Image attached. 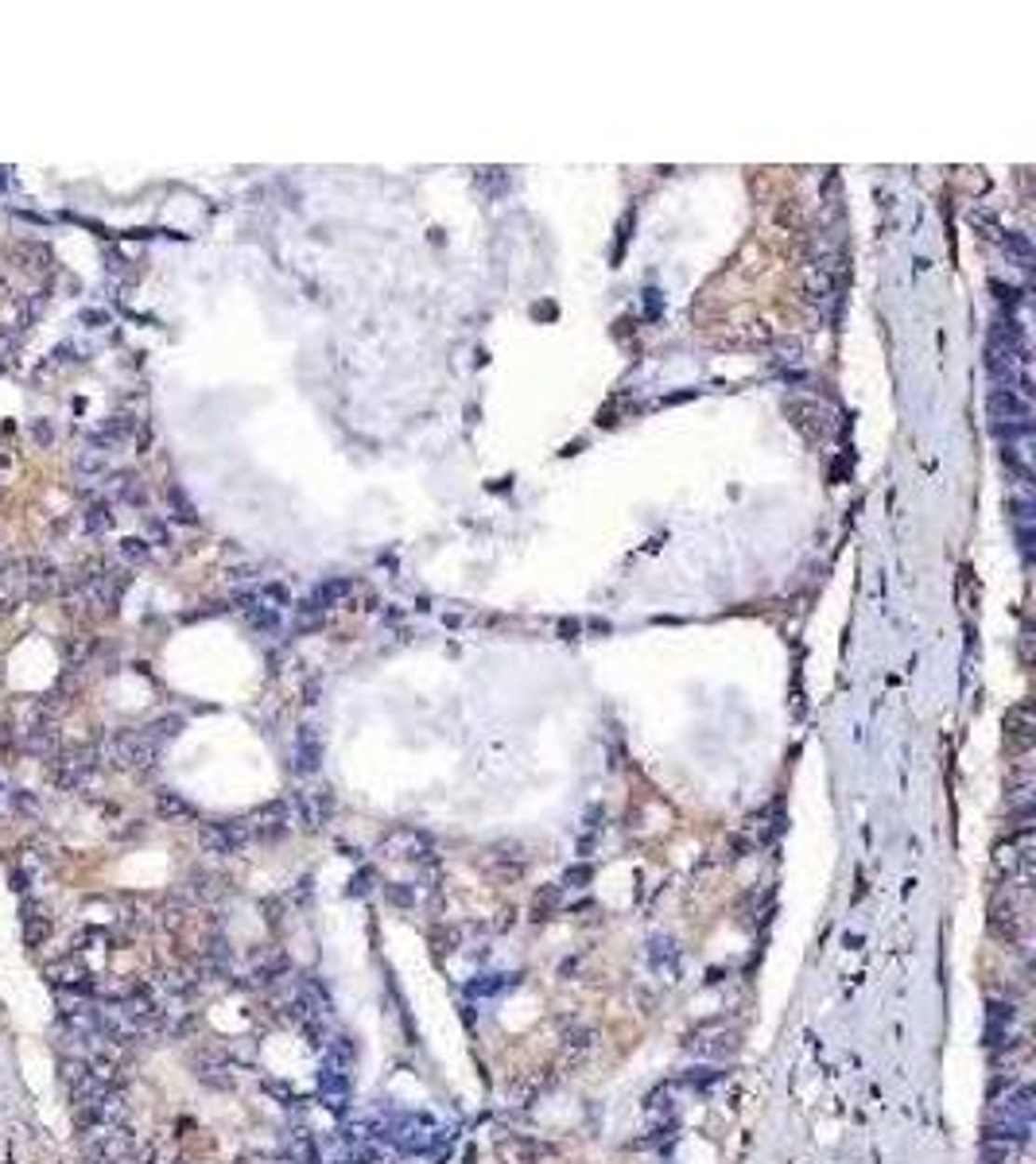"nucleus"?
<instances>
[{"mask_svg": "<svg viewBox=\"0 0 1036 1164\" xmlns=\"http://www.w3.org/2000/svg\"><path fill=\"white\" fill-rule=\"evenodd\" d=\"M55 575H59V567L55 563H47V559H28V563H20V575H12L23 590H32V594H43V590H51L55 586Z\"/></svg>", "mask_w": 1036, "mask_h": 1164, "instance_id": "0eeeda50", "label": "nucleus"}, {"mask_svg": "<svg viewBox=\"0 0 1036 1164\" xmlns=\"http://www.w3.org/2000/svg\"><path fill=\"white\" fill-rule=\"evenodd\" d=\"M990 292L998 295V303L1005 307V315H1014V307H1021V299H1025V292L1021 288H1014V283H1002V280H994L990 283Z\"/></svg>", "mask_w": 1036, "mask_h": 1164, "instance_id": "f3484780", "label": "nucleus"}, {"mask_svg": "<svg viewBox=\"0 0 1036 1164\" xmlns=\"http://www.w3.org/2000/svg\"><path fill=\"white\" fill-rule=\"evenodd\" d=\"M1002 249L1017 260V265H1029L1032 260V241L1025 233H1017V229H1009V233H1002Z\"/></svg>", "mask_w": 1036, "mask_h": 1164, "instance_id": "4468645a", "label": "nucleus"}, {"mask_svg": "<svg viewBox=\"0 0 1036 1164\" xmlns=\"http://www.w3.org/2000/svg\"><path fill=\"white\" fill-rule=\"evenodd\" d=\"M385 900H392V905H400V909H408V905H416V897H412V889H400V885H385Z\"/></svg>", "mask_w": 1036, "mask_h": 1164, "instance_id": "5701e85b", "label": "nucleus"}, {"mask_svg": "<svg viewBox=\"0 0 1036 1164\" xmlns=\"http://www.w3.org/2000/svg\"><path fill=\"white\" fill-rule=\"evenodd\" d=\"M326 1063L331 1067H353L358 1063V1044H353L349 1036H334V1040H326Z\"/></svg>", "mask_w": 1036, "mask_h": 1164, "instance_id": "ddd939ff", "label": "nucleus"}, {"mask_svg": "<svg viewBox=\"0 0 1036 1164\" xmlns=\"http://www.w3.org/2000/svg\"><path fill=\"white\" fill-rule=\"evenodd\" d=\"M292 1157L299 1160V1164H315L319 1160V1149H315V1142L307 1133H295V1145H292Z\"/></svg>", "mask_w": 1036, "mask_h": 1164, "instance_id": "aec40b11", "label": "nucleus"}, {"mask_svg": "<svg viewBox=\"0 0 1036 1164\" xmlns=\"http://www.w3.org/2000/svg\"><path fill=\"white\" fill-rule=\"evenodd\" d=\"M249 839L245 823H202V846L210 854H238Z\"/></svg>", "mask_w": 1036, "mask_h": 1164, "instance_id": "7ed1b4c3", "label": "nucleus"}, {"mask_svg": "<svg viewBox=\"0 0 1036 1164\" xmlns=\"http://www.w3.org/2000/svg\"><path fill=\"white\" fill-rule=\"evenodd\" d=\"M86 525H89L93 532H105V528H109V509H105V505H89Z\"/></svg>", "mask_w": 1036, "mask_h": 1164, "instance_id": "4be33fe9", "label": "nucleus"}, {"mask_svg": "<svg viewBox=\"0 0 1036 1164\" xmlns=\"http://www.w3.org/2000/svg\"><path fill=\"white\" fill-rule=\"evenodd\" d=\"M156 807H159V815H168V819L191 815V807H186V800H179L175 792H159V796H156Z\"/></svg>", "mask_w": 1036, "mask_h": 1164, "instance_id": "a211bd4d", "label": "nucleus"}, {"mask_svg": "<svg viewBox=\"0 0 1036 1164\" xmlns=\"http://www.w3.org/2000/svg\"><path fill=\"white\" fill-rule=\"evenodd\" d=\"M986 408H990V419H994V423H1032L1029 400H1021L1014 389H990V400H986Z\"/></svg>", "mask_w": 1036, "mask_h": 1164, "instance_id": "20e7f679", "label": "nucleus"}, {"mask_svg": "<svg viewBox=\"0 0 1036 1164\" xmlns=\"http://www.w3.org/2000/svg\"><path fill=\"white\" fill-rule=\"evenodd\" d=\"M47 974H51V982H59V986H66V990H86V966H82L78 959L51 963V966H47Z\"/></svg>", "mask_w": 1036, "mask_h": 1164, "instance_id": "9b49d317", "label": "nucleus"}, {"mask_svg": "<svg viewBox=\"0 0 1036 1164\" xmlns=\"http://www.w3.org/2000/svg\"><path fill=\"white\" fill-rule=\"evenodd\" d=\"M1029 1130L1025 1122H1009V1118H990L986 1126V1145H1025L1029 1142Z\"/></svg>", "mask_w": 1036, "mask_h": 1164, "instance_id": "6e6552de", "label": "nucleus"}, {"mask_svg": "<svg viewBox=\"0 0 1036 1164\" xmlns=\"http://www.w3.org/2000/svg\"><path fill=\"white\" fill-rule=\"evenodd\" d=\"M967 218H971V226H982V229H986L982 237H998V226H994V218H990L986 210H971Z\"/></svg>", "mask_w": 1036, "mask_h": 1164, "instance_id": "b1692460", "label": "nucleus"}, {"mask_svg": "<svg viewBox=\"0 0 1036 1164\" xmlns=\"http://www.w3.org/2000/svg\"><path fill=\"white\" fill-rule=\"evenodd\" d=\"M1032 1114H1036V1090L1029 1083H1021L1017 1090H1009L1002 1102H994V1118H1009V1122L1032 1126Z\"/></svg>", "mask_w": 1036, "mask_h": 1164, "instance_id": "423d86ee", "label": "nucleus"}, {"mask_svg": "<svg viewBox=\"0 0 1036 1164\" xmlns=\"http://www.w3.org/2000/svg\"><path fill=\"white\" fill-rule=\"evenodd\" d=\"M722 1075H726V1072H718V1067H691V1072L679 1075V1083H688V1087H695V1090H706V1087H715Z\"/></svg>", "mask_w": 1036, "mask_h": 1164, "instance_id": "2eb2a0df", "label": "nucleus"}, {"mask_svg": "<svg viewBox=\"0 0 1036 1164\" xmlns=\"http://www.w3.org/2000/svg\"><path fill=\"white\" fill-rule=\"evenodd\" d=\"M121 552H125L129 559H148V543L132 536V540H125V543H121Z\"/></svg>", "mask_w": 1036, "mask_h": 1164, "instance_id": "bb28decb", "label": "nucleus"}, {"mask_svg": "<svg viewBox=\"0 0 1036 1164\" xmlns=\"http://www.w3.org/2000/svg\"><path fill=\"white\" fill-rule=\"evenodd\" d=\"M349 590H353L349 579H331V582H322L307 602H303V609H331V606L342 598V594H349Z\"/></svg>", "mask_w": 1036, "mask_h": 1164, "instance_id": "f8f14e48", "label": "nucleus"}, {"mask_svg": "<svg viewBox=\"0 0 1036 1164\" xmlns=\"http://www.w3.org/2000/svg\"><path fill=\"white\" fill-rule=\"evenodd\" d=\"M1005 733L1017 742V749H1029L1032 742V703H1017L1005 715Z\"/></svg>", "mask_w": 1036, "mask_h": 1164, "instance_id": "1a4fd4ad", "label": "nucleus"}, {"mask_svg": "<svg viewBox=\"0 0 1036 1164\" xmlns=\"http://www.w3.org/2000/svg\"><path fill=\"white\" fill-rule=\"evenodd\" d=\"M516 982H521V974H482V979H474L466 986V997H498V993L512 990Z\"/></svg>", "mask_w": 1036, "mask_h": 1164, "instance_id": "9d476101", "label": "nucleus"}, {"mask_svg": "<svg viewBox=\"0 0 1036 1164\" xmlns=\"http://www.w3.org/2000/svg\"><path fill=\"white\" fill-rule=\"evenodd\" d=\"M369 882H373V870H361V873L349 882V897H365V893H369Z\"/></svg>", "mask_w": 1036, "mask_h": 1164, "instance_id": "cd10ccee", "label": "nucleus"}, {"mask_svg": "<svg viewBox=\"0 0 1036 1164\" xmlns=\"http://www.w3.org/2000/svg\"><path fill=\"white\" fill-rule=\"evenodd\" d=\"M183 730V719L179 715H168V719H156L152 726H144V733L152 742H168V738H175V733Z\"/></svg>", "mask_w": 1036, "mask_h": 1164, "instance_id": "dca6fc26", "label": "nucleus"}, {"mask_svg": "<svg viewBox=\"0 0 1036 1164\" xmlns=\"http://www.w3.org/2000/svg\"><path fill=\"white\" fill-rule=\"evenodd\" d=\"M109 757L121 769H132V773H144L159 761V742H152L144 730H125L116 733L113 746H109Z\"/></svg>", "mask_w": 1036, "mask_h": 1164, "instance_id": "f03ea898", "label": "nucleus"}, {"mask_svg": "<svg viewBox=\"0 0 1036 1164\" xmlns=\"http://www.w3.org/2000/svg\"><path fill=\"white\" fill-rule=\"evenodd\" d=\"M319 1095H322V1102H326V1106L346 1110V1102H349V1095H353V1079H349V1072H342V1067H331V1063H322V1072H319Z\"/></svg>", "mask_w": 1036, "mask_h": 1164, "instance_id": "39448f33", "label": "nucleus"}, {"mask_svg": "<svg viewBox=\"0 0 1036 1164\" xmlns=\"http://www.w3.org/2000/svg\"><path fill=\"white\" fill-rule=\"evenodd\" d=\"M439 1126L428 1118V1114H388V1118H381V1133H376V1142H385V1145H392L396 1153H428V1149H435L439 1145Z\"/></svg>", "mask_w": 1036, "mask_h": 1164, "instance_id": "f257e3e1", "label": "nucleus"}, {"mask_svg": "<svg viewBox=\"0 0 1036 1164\" xmlns=\"http://www.w3.org/2000/svg\"><path fill=\"white\" fill-rule=\"evenodd\" d=\"M319 753H322V746L311 742V733H303V738H299V769L311 773V769L319 765Z\"/></svg>", "mask_w": 1036, "mask_h": 1164, "instance_id": "6ab92c4d", "label": "nucleus"}, {"mask_svg": "<svg viewBox=\"0 0 1036 1164\" xmlns=\"http://www.w3.org/2000/svg\"><path fill=\"white\" fill-rule=\"evenodd\" d=\"M591 877H594L591 866H571L567 873H563V885H567V889H582L586 882H591Z\"/></svg>", "mask_w": 1036, "mask_h": 1164, "instance_id": "412c9836", "label": "nucleus"}, {"mask_svg": "<svg viewBox=\"0 0 1036 1164\" xmlns=\"http://www.w3.org/2000/svg\"><path fill=\"white\" fill-rule=\"evenodd\" d=\"M661 311H664V307H661V292H656V288H645V315H648V319H661Z\"/></svg>", "mask_w": 1036, "mask_h": 1164, "instance_id": "a878e982", "label": "nucleus"}, {"mask_svg": "<svg viewBox=\"0 0 1036 1164\" xmlns=\"http://www.w3.org/2000/svg\"><path fill=\"white\" fill-rule=\"evenodd\" d=\"M555 905H559V889H544V897H536V920L544 912H552Z\"/></svg>", "mask_w": 1036, "mask_h": 1164, "instance_id": "393cba45", "label": "nucleus"}]
</instances>
